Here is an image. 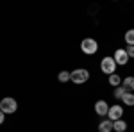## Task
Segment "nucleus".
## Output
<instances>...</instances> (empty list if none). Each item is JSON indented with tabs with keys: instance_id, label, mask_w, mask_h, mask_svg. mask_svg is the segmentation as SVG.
<instances>
[{
	"instance_id": "obj_1",
	"label": "nucleus",
	"mask_w": 134,
	"mask_h": 132,
	"mask_svg": "<svg viewBox=\"0 0 134 132\" xmlns=\"http://www.w3.org/2000/svg\"><path fill=\"white\" fill-rule=\"evenodd\" d=\"M70 81L75 84H84V82L90 81V71L86 68H77V70L70 71Z\"/></svg>"
},
{
	"instance_id": "obj_2",
	"label": "nucleus",
	"mask_w": 134,
	"mask_h": 132,
	"mask_svg": "<svg viewBox=\"0 0 134 132\" xmlns=\"http://www.w3.org/2000/svg\"><path fill=\"white\" fill-rule=\"evenodd\" d=\"M16 109H18V102L14 98H11V96H5L0 102V111L4 114H13V112H16Z\"/></svg>"
},
{
	"instance_id": "obj_3",
	"label": "nucleus",
	"mask_w": 134,
	"mask_h": 132,
	"mask_svg": "<svg viewBox=\"0 0 134 132\" xmlns=\"http://www.w3.org/2000/svg\"><path fill=\"white\" fill-rule=\"evenodd\" d=\"M81 50H82L84 54H88V55H93L95 52L98 50V43L93 39V38H86V39H82V43H81Z\"/></svg>"
},
{
	"instance_id": "obj_4",
	"label": "nucleus",
	"mask_w": 134,
	"mask_h": 132,
	"mask_svg": "<svg viewBox=\"0 0 134 132\" xmlns=\"http://www.w3.org/2000/svg\"><path fill=\"white\" fill-rule=\"evenodd\" d=\"M100 70L107 75H113L114 70H116V62H114L113 57H104L102 62H100Z\"/></svg>"
},
{
	"instance_id": "obj_5",
	"label": "nucleus",
	"mask_w": 134,
	"mask_h": 132,
	"mask_svg": "<svg viewBox=\"0 0 134 132\" xmlns=\"http://www.w3.org/2000/svg\"><path fill=\"white\" fill-rule=\"evenodd\" d=\"M113 59L116 64H120V66H124V64H127L129 62V54H127V50L125 48H118V50L114 52V55H113Z\"/></svg>"
},
{
	"instance_id": "obj_6",
	"label": "nucleus",
	"mask_w": 134,
	"mask_h": 132,
	"mask_svg": "<svg viewBox=\"0 0 134 132\" xmlns=\"http://www.w3.org/2000/svg\"><path fill=\"white\" fill-rule=\"evenodd\" d=\"M122 114H124V109H122L120 105H111V107H109V112H107V116H109L111 122L122 120Z\"/></svg>"
},
{
	"instance_id": "obj_7",
	"label": "nucleus",
	"mask_w": 134,
	"mask_h": 132,
	"mask_svg": "<svg viewBox=\"0 0 134 132\" xmlns=\"http://www.w3.org/2000/svg\"><path fill=\"white\" fill-rule=\"evenodd\" d=\"M95 112L98 114V116H107V112H109V105H107V102L105 100H98L95 104Z\"/></svg>"
},
{
	"instance_id": "obj_8",
	"label": "nucleus",
	"mask_w": 134,
	"mask_h": 132,
	"mask_svg": "<svg viewBox=\"0 0 134 132\" xmlns=\"http://www.w3.org/2000/svg\"><path fill=\"white\" fill-rule=\"evenodd\" d=\"M113 130V122L111 120H104L98 125V132H111Z\"/></svg>"
},
{
	"instance_id": "obj_9",
	"label": "nucleus",
	"mask_w": 134,
	"mask_h": 132,
	"mask_svg": "<svg viewBox=\"0 0 134 132\" xmlns=\"http://www.w3.org/2000/svg\"><path fill=\"white\" fill-rule=\"evenodd\" d=\"M122 86L125 88V91H134V77H125L122 81Z\"/></svg>"
},
{
	"instance_id": "obj_10",
	"label": "nucleus",
	"mask_w": 134,
	"mask_h": 132,
	"mask_svg": "<svg viewBox=\"0 0 134 132\" xmlns=\"http://www.w3.org/2000/svg\"><path fill=\"white\" fill-rule=\"evenodd\" d=\"M125 129H127V123H125L124 120L113 122V130H116V132H125Z\"/></svg>"
},
{
	"instance_id": "obj_11",
	"label": "nucleus",
	"mask_w": 134,
	"mask_h": 132,
	"mask_svg": "<svg viewBox=\"0 0 134 132\" xmlns=\"http://www.w3.org/2000/svg\"><path fill=\"white\" fill-rule=\"evenodd\" d=\"M125 43L134 47V29H129V31L125 32Z\"/></svg>"
},
{
	"instance_id": "obj_12",
	"label": "nucleus",
	"mask_w": 134,
	"mask_h": 132,
	"mask_svg": "<svg viewBox=\"0 0 134 132\" xmlns=\"http://www.w3.org/2000/svg\"><path fill=\"white\" fill-rule=\"evenodd\" d=\"M122 102H124L125 105H134V93H125L124 98H122Z\"/></svg>"
},
{
	"instance_id": "obj_13",
	"label": "nucleus",
	"mask_w": 134,
	"mask_h": 132,
	"mask_svg": "<svg viewBox=\"0 0 134 132\" xmlns=\"http://www.w3.org/2000/svg\"><path fill=\"white\" fill-rule=\"evenodd\" d=\"M125 88L124 86H118V88H116V89H114V98H118V100H122V98H124V95H125Z\"/></svg>"
},
{
	"instance_id": "obj_14",
	"label": "nucleus",
	"mask_w": 134,
	"mask_h": 132,
	"mask_svg": "<svg viewBox=\"0 0 134 132\" xmlns=\"http://www.w3.org/2000/svg\"><path fill=\"white\" fill-rule=\"evenodd\" d=\"M57 79H59V82H63V84H64V82H68L70 81V71H59V75H57Z\"/></svg>"
},
{
	"instance_id": "obj_15",
	"label": "nucleus",
	"mask_w": 134,
	"mask_h": 132,
	"mask_svg": "<svg viewBox=\"0 0 134 132\" xmlns=\"http://www.w3.org/2000/svg\"><path fill=\"white\" fill-rule=\"evenodd\" d=\"M109 84L111 86H120V75H116V73H113V75H109Z\"/></svg>"
},
{
	"instance_id": "obj_16",
	"label": "nucleus",
	"mask_w": 134,
	"mask_h": 132,
	"mask_svg": "<svg viewBox=\"0 0 134 132\" xmlns=\"http://www.w3.org/2000/svg\"><path fill=\"white\" fill-rule=\"evenodd\" d=\"M127 54H129V57H134V47H131V45H127Z\"/></svg>"
},
{
	"instance_id": "obj_17",
	"label": "nucleus",
	"mask_w": 134,
	"mask_h": 132,
	"mask_svg": "<svg viewBox=\"0 0 134 132\" xmlns=\"http://www.w3.org/2000/svg\"><path fill=\"white\" fill-rule=\"evenodd\" d=\"M4 120H5V114H4V112L0 111V125H2V123H4Z\"/></svg>"
}]
</instances>
